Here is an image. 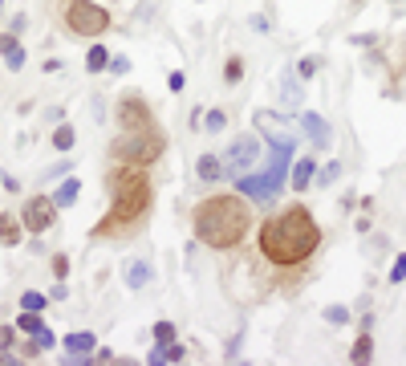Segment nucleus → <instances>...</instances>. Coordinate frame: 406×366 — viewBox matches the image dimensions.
Segmentation results:
<instances>
[{
  "instance_id": "2f4dec72",
  "label": "nucleus",
  "mask_w": 406,
  "mask_h": 366,
  "mask_svg": "<svg viewBox=\"0 0 406 366\" xmlns=\"http://www.w3.org/2000/svg\"><path fill=\"white\" fill-rule=\"evenodd\" d=\"M13 338H16L13 326H0V350H13Z\"/></svg>"
},
{
  "instance_id": "a211bd4d",
  "label": "nucleus",
  "mask_w": 406,
  "mask_h": 366,
  "mask_svg": "<svg viewBox=\"0 0 406 366\" xmlns=\"http://www.w3.org/2000/svg\"><path fill=\"white\" fill-rule=\"evenodd\" d=\"M85 69H90V73H102V69H110V53H106V45H94V49L85 53Z\"/></svg>"
},
{
  "instance_id": "f03ea898",
  "label": "nucleus",
  "mask_w": 406,
  "mask_h": 366,
  "mask_svg": "<svg viewBox=\"0 0 406 366\" xmlns=\"http://www.w3.org/2000/svg\"><path fill=\"white\" fill-rule=\"evenodd\" d=\"M106 187L114 196V208L110 216L102 220L94 228V236H122V232H134L146 216H150V179H146V167L143 163H118L106 175Z\"/></svg>"
},
{
  "instance_id": "4c0bfd02",
  "label": "nucleus",
  "mask_w": 406,
  "mask_h": 366,
  "mask_svg": "<svg viewBox=\"0 0 406 366\" xmlns=\"http://www.w3.org/2000/svg\"><path fill=\"white\" fill-rule=\"evenodd\" d=\"M49 297H53V301H65V297H69V289H65V285H53V289H49Z\"/></svg>"
},
{
  "instance_id": "f3484780",
  "label": "nucleus",
  "mask_w": 406,
  "mask_h": 366,
  "mask_svg": "<svg viewBox=\"0 0 406 366\" xmlns=\"http://www.w3.org/2000/svg\"><path fill=\"white\" fill-rule=\"evenodd\" d=\"M146 281H150V265H146V261H130L126 265V285L130 289H143Z\"/></svg>"
},
{
  "instance_id": "412c9836",
  "label": "nucleus",
  "mask_w": 406,
  "mask_h": 366,
  "mask_svg": "<svg viewBox=\"0 0 406 366\" xmlns=\"http://www.w3.org/2000/svg\"><path fill=\"white\" fill-rule=\"evenodd\" d=\"M224 126H227V114H224V110H208V114H203V131L220 134Z\"/></svg>"
},
{
  "instance_id": "ddd939ff",
  "label": "nucleus",
  "mask_w": 406,
  "mask_h": 366,
  "mask_svg": "<svg viewBox=\"0 0 406 366\" xmlns=\"http://www.w3.org/2000/svg\"><path fill=\"white\" fill-rule=\"evenodd\" d=\"M195 171H199V179H208V183H215V179H224V159H215V155H199V163H195Z\"/></svg>"
},
{
  "instance_id": "bb28decb",
  "label": "nucleus",
  "mask_w": 406,
  "mask_h": 366,
  "mask_svg": "<svg viewBox=\"0 0 406 366\" xmlns=\"http://www.w3.org/2000/svg\"><path fill=\"white\" fill-rule=\"evenodd\" d=\"M4 66H8V69H13V73H16V69L25 66V49H20V45H13V49L4 53Z\"/></svg>"
},
{
  "instance_id": "1a4fd4ad",
  "label": "nucleus",
  "mask_w": 406,
  "mask_h": 366,
  "mask_svg": "<svg viewBox=\"0 0 406 366\" xmlns=\"http://www.w3.org/2000/svg\"><path fill=\"white\" fill-rule=\"evenodd\" d=\"M256 138L252 134H244V138H236L232 143V150H227V159L224 163L232 167V171H248V167H256Z\"/></svg>"
},
{
  "instance_id": "9d476101",
  "label": "nucleus",
  "mask_w": 406,
  "mask_h": 366,
  "mask_svg": "<svg viewBox=\"0 0 406 366\" xmlns=\"http://www.w3.org/2000/svg\"><path fill=\"white\" fill-rule=\"evenodd\" d=\"M65 362H90L85 354H94V333L90 330H73L69 338H65Z\"/></svg>"
},
{
  "instance_id": "79ce46f5",
  "label": "nucleus",
  "mask_w": 406,
  "mask_h": 366,
  "mask_svg": "<svg viewBox=\"0 0 406 366\" xmlns=\"http://www.w3.org/2000/svg\"><path fill=\"white\" fill-rule=\"evenodd\" d=\"M199 4H203V0H199Z\"/></svg>"
},
{
  "instance_id": "f257e3e1",
  "label": "nucleus",
  "mask_w": 406,
  "mask_h": 366,
  "mask_svg": "<svg viewBox=\"0 0 406 366\" xmlns=\"http://www.w3.org/2000/svg\"><path fill=\"white\" fill-rule=\"evenodd\" d=\"M260 252L273 261V265H301V261H309L313 252H317V244H321V228H317V220L309 216V208H301V203H292V208H285L280 216H268L264 224H260Z\"/></svg>"
},
{
  "instance_id": "a19ab883",
  "label": "nucleus",
  "mask_w": 406,
  "mask_h": 366,
  "mask_svg": "<svg viewBox=\"0 0 406 366\" xmlns=\"http://www.w3.org/2000/svg\"><path fill=\"white\" fill-rule=\"evenodd\" d=\"M0 13H4V0H0Z\"/></svg>"
},
{
  "instance_id": "7ed1b4c3",
  "label": "nucleus",
  "mask_w": 406,
  "mask_h": 366,
  "mask_svg": "<svg viewBox=\"0 0 406 366\" xmlns=\"http://www.w3.org/2000/svg\"><path fill=\"white\" fill-rule=\"evenodd\" d=\"M191 228H195V240L208 244V249H236L244 240V232L252 228V212H248L240 191L208 196L203 203H195Z\"/></svg>"
},
{
  "instance_id": "20e7f679",
  "label": "nucleus",
  "mask_w": 406,
  "mask_h": 366,
  "mask_svg": "<svg viewBox=\"0 0 406 366\" xmlns=\"http://www.w3.org/2000/svg\"><path fill=\"white\" fill-rule=\"evenodd\" d=\"M276 131H285V126H276ZM276 131H273V126H264L268 143H273L268 171H264V175H248V171H244L240 179H236V191L248 196V200H256V203H268V200H276V196L285 191V179H289L292 159H297V143H292V134H276Z\"/></svg>"
},
{
  "instance_id": "c85d7f7f",
  "label": "nucleus",
  "mask_w": 406,
  "mask_h": 366,
  "mask_svg": "<svg viewBox=\"0 0 406 366\" xmlns=\"http://www.w3.org/2000/svg\"><path fill=\"white\" fill-rule=\"evenodd\" d=\"M32 342H37V350H53V346H57L53 330H37V333H32Z\"/></svg>"
},
{
  "instance_id": "e433bc0d",
  "label": "nucleus",
  "mask_w": 406,
  "mask_h": 366,
  "mask_svg": "<svg viewBox=\"0 0 406 366\" xmlns=\"http://www.w3.org/2000/svg\"><path fill=\"white\" fill-rule=\"evenodd\" d=\"M167 85H171V90H175V94H179V90H183V85H187V78H183V73H179V69H175V73H171V78H167Z\"/></svg>"
},
{
  "instance_id": "39448f33",
  "label": "nucleus",
  "mask_w": 406,
  "mask_h": 366,
  "mask_svg": "<svg viewBox=\"0 0 406 366\" xmlns=\"http://www.w3.org/2000/svg\"><path fill=\"white\" fill-rule=\"evenodd\" d=\"M110 155L118 163H143L146 167L162 155V134L155 131V126H146V131H122L114 138Z\"/></svg>"
},
{
  "instance_id": "423d86ee",
  "label": "nucleus",
  "mask_w": 406,
  "mask_h": 366,
  "mask_svg": "<svg viewBox=\"0 0 406 366\" xmlns=\"http://www.w3.org/2000/svg\"><path fill=\"white\" fill-rule=\"evenodd\" d=\"M65 25L78 37H102L110 29V13L102 4H94V0H69L65 4Z\"/></svg>"
},
{
  "instance_id": "dca6fc26",
  "label": "nucleus",
  "mask_w": 406,
  "mask_h": 366,
  "mask_svg": "<svg viewBox=\"0 0 406 366\" xmlns=\"http://www.w3.org/2000/svg\"><path fill=\"white\" fill-rule=\"evenodd\" d=\"M78 196H81V179H65L61 187L53 191V203H57V208H69Z\"/></svg>"
},
{
  "instance_id": "7c9ffc66",
  "label": "nucleus",
  "mask_w": 406,
  "mask_h": 366,
  "mask_svg": "<svg viewBox=\"0 0 406 366\" xmlns=\"http://www.w3.org/2000/svg\"><path fill=\"white\" fill-rule=\"evenodd\" d=\"M402 281H406V256H398L394 268H390V285H402Z\"/></svg>"
},
{
  "instance_id": "72a5a7b5",
  "label": "nucleus",
  "mask_w": 406,
  "mask_h": 366,
  "mask_svg": "<svg viewBox=\"0 0 406 366\" xmlns=\"http://www.w3.org/2000/svg\"><path fill=\"white\" fill-rule=\"evenodd\" d=\"M53 273H57V277H69V261H65V256H53Z\"/></svg>"
},
{
  "instance_id": "a878e982",
  "label": "nucleus",
  "mask_w": 406,
  "mask_h": 366,
  "mask_svg": "<svg viewBox=\"0 0 406 366\" xmlns=\"http://www.w3.org/2000/svg\"><path fill=\"white\" fill-rule=\"evenodd\" d=\"M155 342H159V346L175 342V326H171V321H159V326H155Z\"/></svg>"
},
{
  "instance_id": "6e6552de",
  "label": "nucleus",
  "mask_w": 406,
  "mask_h": 366,
  "mask_svg": "<svg viewBox=\"0 0 406 366\" xmlns=\"http://www.w3.org/2000/svg\"><path fill=\"white\" fill-rule=\"evenodd\" d=\"M114 118H118V126H122V131H146V126H155V118H150V106H146L138 94H126V98L118 102Z\"/></svg>"
},
{
  "instance_id": "c9c22d12",
  "label": "nucleus",
  "mask_w": 406,
  "mask_h": 366,
  "mask_svg": "<svg viewBox=\"0 0 406 366\" xmlns=\"http://www.w3.org/2000/svg\"><path fill=\"white\" fill-rule=\"evenodd\" d=\"M338 171H341V163H329L321 171V183H333V179H338Z\"/></svg>"
},
{
  "instance_id": "2eb2a0df",
  "label": "nucleus",
  "mask_w": 406,
  "mask_h": 366,
  "mask_svg": "<svg viewBox=\"0 0 406 366\" xmlns=\"http://www.w3.org/2000/svg\"><path fill=\"white\" fill-rule=\"evenodd\" d=\"M20 228L25 224H16V216L0 212V244H20Z\"/></svg>"
},
{
  "instance_id": "cd10ccee",
  "label": "nucleus",
  "mask_w": 406,
  "mask_h": 366,
  "mask_svg": "<svg viewBox=\"0 0 406 366\" xmlns=\"http://www.w3.org/2000/svg\"><path fill=\"white\" fill-rule=\"evenodd\" d=\"M20 309H37V314H41V309H45V293H25V297H20Z\"/></svg>"
},
{
  "instance_id": "473e14b6",
  "label": "nucleus",
  "mask_w": 406,
  "mask_h": 366,
  "mask_svg": "<svg viewBox=\"0 0 406 366\" xmlns=\"http://www.w3.org/2000/svg\"><path fill=\"white\" fill-rule=\"evenodd\" d=\"M110 69H114V73H130V57H122V53L110 57Z\"/></svg>"
},
{
  "instance_id": "c756f323",
  "label": "nucleus",
  "mask_w": 406,
  "mask_h": 366,
  "mask_svg": "<svg viewBox=\"0 0 406 366\" xmlns=\"http://www.w3.org/2000/svg\"><path fill=\"white\" fill-rule=\"evenodd\" d=\"M317 66H321L317 57H301V61H297V73H301V78H313V73H317Z\"/></svg>"
},
{
  "instance_id": "b1692460",
  "label": "nucleus",
  "mask_w": 406,
  "mask_h": 366,
  "mask_svg": "<svg viewBox=\"0 0 406 366\" xmlns=\"http://www.w3.org/2000/svg\"><path fill=\"white\" fill-rule=\"evenodd\" d=\"M224 78H227V85H236L244 78V61L240 57H227V69H224Z\"/></svg>"
},
{
  "instance_id": "4468645a",
  "label": "nucleus",
  "mask_w": 406,
  "mask_h": 366,
  "mask_svg": "<svg viewBox=\"0 0 406 366\" xmlns=\"http://www.w3.org/2000/svg\"><path fill=\"white\" fill-rule=\"evenodd\" d=\"M374 358V338H370V330H362V338L354 342V350H350V362H357V366H366Z\"/></svg>"
},
{
  "instance_id": "ea45409f",
  "label": "nucleus",
  "mask_w": 406,
  "mask_h": 366,
  "mask_svg": "<svg viewBox=\"0 0 406 366\" xmlns=\"http://www.w3.org/2000/svg\"><path fill=\"white\" fill-rule=\"evenodd\" d=\"M146 362H150V366H162V346L150 350V354H146Z\"/></svg>"
},
{
  "instance_id": "aec40b11",
  "label": "nucleus",
  "mask_w": 406,
  "mask_h": 366,
  "mask_svg": "<svg viewBox=\"0 0 406 366\" xmlns=\"http://www.w3.org/2000/svg\"><path fill=\"white\" fill-rule=\"evenodd\" d=\"M73 143H78L73 126H57V131H53V147L57 150H73Z\"/></svg>"
},
{
  "instance_id": "58836bf2",
  "label": "nucleus",
  "mask_w": 406,
  "mask_h": 366,
  "mask_svg": "<svg viewBox=\"0 0 406 366\" xmlns=\"http://www.w3.org/2000/svg\"><path fill=\"white\" fill-rule=\"evenodd\" d=\"M69 167H73V163H53V167H49V179H57V175H65Z\"/></svg>"
},
{
  "instance_id": "5701e85b",
  "label": "nucleus",
  "mask_w": 406,
  "mask_h": 366,
  "mask_svg": "<svg viewBox=\"0 0 406 366\" xmlns=\"http://www.w3.org/2000/svg\"><path fill=\"white\" fill-rule=\"evenodd\" d=\"M325 321H329V326H345V321H350V309H345V305H325Z\"/></svg>"
},
{
  "instance_id": "4be33fe9",
  "label": "nucleus",
  "mask_w": 406,
  "mask_h": 366,
  "mask_svg": "<svg viewBox=\"0 0 406 366\" xmlns=\"http://www.w3.org/2000/svg\"><path fill=\"white\" fill-rule=\"evenodd\" d=\"M280 94H285V102H289V106H297V102H301V85L285 73V78H280Z\"/></svg>"
},
{
  "instance_id": "f8f14e48",
  "label": "nucleus",
  "mask_w": 406,
  "mask_h": 366,
  "mask_svg": "<svg viewBox=\"0 0 406 366\" xmlns=\"http://www.w3.org/2000/svg\"><path fill=\"white\" fill-rule=\"evenodd\" d=\"M317 179V163L313 159H292V191H309V183Z\"/></svg>"
},
{
  "instance_id": "9b49d317",
  "label": "nucleus",
  "mask_w": 406,
  "mask_h": 366,
  "mask_svg": "<svg viewBox=\"0 0 406 366\" xmlns=\"http://www.w3.org/2000/svg\"><path fill=\"white\" fill-rule=\"evenodd\" d=\"M301 126H305V134L317 143V147H329L333 143V134H329V122H325L321 114H301Z\"/></svg>"
},
{
  "instance_id": "6ab92c4d",
  "label": "nucleus",
  "mask_w": 406,
  "mask_h": 366,
  "mask_svg": "<svg viewBox=\"0 0 406 366\" xmlns=\"http://www.w3.org/2000/svg\"><path fill=\"white\" fill-rule=\"evenodd\" d=\"M16 330H20V333H37V330H45V321L37 317V309H20V314H16Z\"/></svg>"
},
{
  "instance_id": "393cba45",
  "label": "nucleus",
  "mask_w": 406,
  "mask_h": 366,
  "mask_svg": "<svg viewBox=\"0 0 406 366\" xmlns=\"http://www.w3.org/2000/svg\"><path fill=\"white\" fill-rule=\"evenodd\" d=\"M183 358H187V350L179 346V342H167V346H162V362H183Z\"/></svg>"
},
{
  "instance_id": "f704fd0d",
  "label": "nucleus",
  "mask_w": 406,
  "mask_h": 366,
  "mask_svg": "<svg viewBox=\"0 0 406 366\" xmlns=\"http://www.w3.org/2000/svg\"><path fill=\"white\" fill-rule=\"evenodd\" d=\"M13 45H20V41H16V33H0V53H8Z\"/></svg>"
},
{
  "instance_id": "0eeeda50",
  "label": "nucleus",
  "mask_w": 406,
  "mask_h": 366,
  "mask_svg": "<svg viewBox=\"0 0 406 366\" xmlns=\"http://www.w3.org/2000/svg\"><path fill=\"white\" fill-rule=\"evenodd\" d=\"M57 203H53V196H32L29 203H25V212H20V224L29 228V232H49L53 224H57Z\"/></svg>"
}]
</instances>
